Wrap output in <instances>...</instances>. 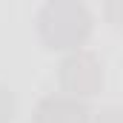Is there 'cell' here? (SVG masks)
<instances>
[{
	"label": "cell",
	"mask_w": 123,
	"mask_h": 123,
	"mask_svg": "<svg viewBox=\"0 0 123 123\" xmlns=\"http://www.w3.org/2000/svg\"><path fill=\"white\" fill-rule=\"evenodd\" d=\"M52 12L60 17L57 29L43 31V37H46V43H52V49H66V46L77 43V40L86 34L89 17H86L83 9H74V6H55Z\"/></svg>",
	"instance_id": "obj_1"
},
{
	"label": "cell",
	"mask_w": 123,
	"mask_h": 123,
	"mask_svg": "<svg viewBox=\"0 0 123 123\" xmlns=\"http://www.w3.org/2000/svg\"><path fill=\"white\" fill-rule=\"evenodd\" d=\"M100 80H103V74H100L94 57H89V55H77V57H69L63 63V86H66V92L94 94Z\"/></svg>",
	"instance_id": "obj_2"
},
{
	"label": "cell",
	"mask_w": 123,
	"mask_h": 123,
	"mask_svg": "<svg viewBox=\"0 0 123 123\" xmlns=\"http://www.w3.org/2000/svg\"><path fill=\"white\" fill-rule=\"evenodd\" d=\"M34 123H89V112L72 97H49L40 103Z\"/></svg>",
	"instance_id": "obj_3"
},
{
	"label": "cell",
	"mask_w": 123,
	"mask_h": 123,
	"mask_svg": "<svg viewBox=\"0 0 123 123\" xmlns=\"http://www.w3.org/2000/svg\"><path fill=\"white\" fill-rule=\"evenodd\" d=\"M12 109H14V103H12V94L6 92V89H0V123L12 120Z\"/></svg>",
	"instance_id": "obj_4"
},
{
	"label": "cell",
	"mask_w": 123,
	"mask_h": 123,
	"mask_svg": "<svg viewBox=\"0 0 123 123\" xmlns=\"http://www.w3.org/2000/svg\"><path fill=\"white\" fill-rule=\"evenodd\" d=\"M94 123H123V109H106Z\"/></svg>",
	"instance_id": "obj_5"
}]
</instances>
